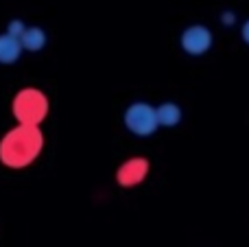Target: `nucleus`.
Wrapping results in <instances>:
<instances>
[{"mask_svg":"<svg viewBox=\"0 0 249 247\" xmlns=\"http://www.w3.org/2000/svg\"><path fill=\"white\" fill-rule=\"evenodd\" d=\"M22 42L18 37H13V35L4 33L0 35V64L2 66H9V64H16L18 59H20L22 55Z\"/></svg>","mask_w":249,"mask_h":247,"instance_id":"6","label":"nucleus"},{"mask_svg":"<svg viewBox=\"0 0 249 247\" xmlns=\"http://www.w3.org/2000/svg\"><path fill=\"white\" fill-rule=\"evenodd\" d=\"M24 31H26V24L22 20H18V18L9 22V26H7V33L13 35V37H18V39L22 37V33H24Z\"/></svg>","mask_w":249,"mask_h":247,"instance_id":"9","label":"nucleus"},{"mask_svg":"<svg viewBox=\"0 0 249 247\" xmlns=\"http://www.w3.org/2000/svg\"><path fill=\"white\" fill-rule=\"evenodd\" d=\"M158 112V123L160 127H177L181 123V107L173 101H166V103H160L155 107Z\"/></svg>","mask_w":249,"mask_h":247,"instance_id":"7","label":"nucleus"},{"mask_svg":"<svg viewBox=\"0 0 249 247\" xmlns=\"http://www.w3.org/2000/svg\"><path fill=\"white\" fill-rule=\"evenodd\" d=\"M181 48L193 57H201L212 46V31L203 24H193L181 33Z\"/></svg>","mask_w":249,"mask_h":247,"instance_id":"4","label":"nucleus"},{"mask_svg":"<svg viewBox=\"0 0 249 247\" xmlns=\"http://www.w3.org/2000/svg\"><path fill=\"white\" fill-rule=\"evenodd\" d=\"M44 149V134L39 125H22L18 123L13 129L0 138V162L9 169H26L39 158Z\"/></svg>","mask_w":249,"mask_h":247,"instance_id":"1","label":"nucleus"},{"mask_svg":"<svg viewBox=\"0 0 249 247\" xmlns=\"http://www.w3.org/2000/svg\"><path fill=\"white\" fill-rule=\"evenodd\" d=\"M241 35H243V42L249 44V20L243 24V29H241Z\"/></svg>","mask_w":249,"mask_h":247,"instance_id":"10","label":"nucleus"},{"mask_svg":"<svg viewBox=\"0 0 249 247\" xmlns=\"http://www.w3.org/2000/svg\"><path fill=\"white\" fill-rule=\"evenodd\" d=\"M124 127L133 136H140V138L153 136L160 129L158 112H155L153 105L144 103V101H136L124 109Z\"/></svg>","mask_w":249,"mask_h":247,"instance_id":"3","label":"nucleus"},{"mask_svg":"<svg viewBox=\"0 0 249 247\" xmlns=\"http://www.w3.org/2000/svg\"><path fill=\"white\" fill-rule=\"evenodd\" d=\"M151 171V164L146 158H129L127 162H123L116 171V182L123 188H133L138 184H142L146 179Z\"/></svg>","mask_w":249,"mask_h":247,"instance_id":"5","label":"nucleus"},{"mask_svg":"<svg viewBox=\"0 0 249 247\" xmlns=\"http://www.w3.org/2000/svg\"><path fill=\"white\" fill-rule=\"evenodd\" d=\"M223 24H234V13H223Z\"/></svg>","mask_w":249,"mask_h":247,"instance_id":"11","label":"nucleus"},{"mask_svg":"<svg viewBox=\"0 0 249 247\" xmlns=\"http://www.w3.org/2000/svg\"><path fill=\"white\" fill-rule=\"evenodd\" d=\"M20 42H22V48H24V51L37 53L46 46L48 37H46V31L39 29V26H26V31L22 33Z\"/></svg>","mask_w":249,"mask_h":247,"instance_id":"8","label":"nucleus"},{"mask_svg":"<svg viewBox=\"0 0 249 247\" xmlns=\"http://www.w3.org/2000/svg\"><path fill=\"white\" fill-rule=\"evenodd\" d=\"M13 118L22 125H39L48 116V99L37 88H22L11 103Z\"/></svg>","mask_w":249,"mask_h":247,"instance_id":"2","label":"nucleus"}]
</instances>
